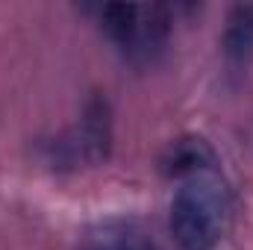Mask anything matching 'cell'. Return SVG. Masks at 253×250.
<instances>
[{
	"label": "cell",
	"instance_id": "cell-5",
	"mask_svg": "<svg viewBox=\"0 0 253 250\" xmlns=\"http://www.w3.org/2000/svg\"><path fill=\"white\" fill-rule=\"evenodd\" d=\"M100 24L118 44L126 47L138 36V6H132V3H106L100 9Z\"/></svg>",
	"mask_w": 253,
	"mask_h": 250
},
{
	"label": "cell",
	"instance_id": "cell-4",
	"mask_svg": "<svg viewBox=\"0 0 253 250\" xmlns=\"http://www.w3.org/2000/svg\"><path fill=\"white\" fill-rule=\"evenodd\" d=\"M221 44L233 65H248L253 59V3H239L230 9Z\"/></svg>",
	"mask_w": 253,
	"mask_h": 250
},
{
	"label": "cell",
	"instance_id": "cell-3",
	"mask_svg": "<svg viewBox=\"0 0 253 250\" xmlns=\"http://www.w3.org/2000/svg\"><path fill=\"white\" fill-rule=\"evenodd\" d=\"M215 165V153L203 138H180L162 156V171L168 177H197Z\"/></svg>",
	"mask_w": 253,
	"mask_h": 250
},
{
	"label": "cell",
	"instance_id": "cell-2",
	"mask_svg": "<svg viewBox=\"0 0 253 250\" xmlns=\"http://www.w3.org/2000/svg\"><path fill=\"white\" fill-rule=\"evenodd\" d=\"M112 147V112L103 94H94L85 103L83 126L77 129V153H83L88 162H103Z\"/></svg>",
	"mask_w": 253,
	"mask_h": 250
},
{
	"label": "cell",
	"instance_id": "cell-6",
	"mask_svg": "<svg viewBox=\"0 0 253 250\" xmlns=\"http://www.w3.org/2000/svg\"><path fill=\"white\" fill-rule=\"evenodd\" d=\"M91 250H141V242L129 230H115V233L106 230L103 236H94Z\"/></svg>",
	"mask_w": 253,
	"mask_h": 250
},
{
	"label": "cell",
	"instance_id": "cell-1",
	"mask_svg": "<svg viewBox=\"0 0 253 250\" xmlns=\"http://www.w3.org/2000/svg\"><path fill=\"white\" fill-rule=\"evenodd\" d=\"M227 191L212 177H189L171 203V233L183 250H212L227 224Z\"/></svg>",
	"mask_w": 253,
	"mask_h": 250
}]
</instances>
